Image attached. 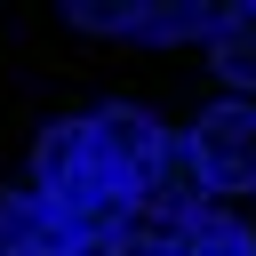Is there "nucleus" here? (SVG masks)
Here are the masks:
<instances>
[{
	"instance_id": "nucleus-6",
	"label": "nucleus",
	"mask_w": 256,
	"mask_h": 256,
	"mask_svg": "<svg viewBox=\"0 0 256 256\" xmlns=\"http://www.w3.org/2000/svg\"><path fill=\"white\" fill-rule=\"evenodd\" d=\"M208 56H216V72H224L240 96H256V0H240V8H224V16H216Z\"/></svg>"
},
{
	"instance_id": "nucleus-7",
	"label": "nucleus",
	"mask_w": 256,
	"mask_h": 256,
	"mask_svg": "<svg viewBox=\"0 0 256 256\" xmlns=\"http://www.w3.org/2000/svg\"><path fill=\"white\" fill-rule=\"evenodd\" d=\"M176 256H256V240H248V224H232V216H192L184 240H176Z\"/></svg>"
},
{
	"instance_id": "nucleus-1",
	"label": "nucleus",
	"mask_w": 256,
	"mask_h": 256,
	"mask_svg": "<svg viewBox=\"0 0 256 256\" xmlns=\"http://www.w3.org/2000/svg\"><path fill=\"white\" fill-rule=\"evenodd\" d=\"M192 160L208 192H256V104H208L192 120Z\"/></svg>"
},
{
	"instance_id": "nucleus-2",
	"label": "nucleus",
	"mask_w": 256,
	"mask_h": 256,
	"mask_svg": "<svg viewBox=\"0 0 256 256\" xmlns=\"http://www.w3.org/2000/svg\"><path fill=\"white\" fill-rule=\"evenodd\" d=\"M88 136H96V160L144 200V176H152V160L168 152V128H160L144 104H104V112H88Z\"/></svg>"
},
{
	"instance_id": "nucleus-8",
	"label": "nucleus",
	"mask_w": 256,
	"mask_h": 256,
	"mask_svg": "<svg viewBox=\"0 0 256 256\" xmlns=\"http://www.w3.org/2000/svg\"><path fill=\"white\" fill-rule=\"evenodd\" d=\"M104 256H168V248H152V240H112Z\"/></svg>"
},
{
	"instance_id": "nucleus-4",
	"label": "nucleus",
	"mask_w": 256,
	"mask_h": 256,
	"mask_svg": "<svg viewBox=\"0 0 256 256\" xmlns=\"http://www.w3.org/2000/svg\"><path fill=\"white\" fill-rule=\"evenodd\" d=\"M144 208L208 216V176H200V160H192V136H168V152H160L152 176H144Z\"/></svg>"
},
{
	"instance_id": "nucleus-5",
	"label": "nucleus",
	"mask_w": 256,
	"mask_h": 256,
	"mask_svg": "<svg viewBox=\"0 0 256 256\" xmlns=\"http://www.w3.org/2000/svg\"><path fill=\"white\" fill-rule=\"evenodd\" d=\"M32 248H72V240L40 192H0V256H32Z\"/></svg>"
},
{
	"instance_id": "nucleus-3",
	"label": "nucleus",
	"mask_w": 256,
	"mask_h": 256,
	"mask_svg": "<svg viewBox=\"0 0 256 256\" xmlns=\"http://www.w3.org/2000/svg\"><path fill=\"white\" fill-rule=\"evenodd\" d=\"M64 16L80 32H120V40H192V32L208 40L224 8H192V0H176V8H88V0H72Z\"/></svg>"
}]
</instances>
